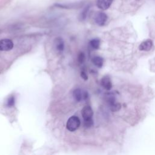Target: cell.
Masks as SVG:
<instances>
[{
	"mask_svg": "<svg viewBox=\"0 0 155 155\" xmlns=\"http://www.w3.org/2000/svg\"><path fill=\"white\" fill-rule=\"evenodd\" d=\"M81 121L79 118L76 116H73L68 119L66 124V127L68 130L70 131H74L79 127Z\"/></svg>",
	"mask_w": 155,
	"mask_h": 155,
	"instance_id": "1",
	"label": "cell"
},
{
	"mask_svg": "<svg viewBox=\"0 0 155 155\" xmlns=\"http://www.w3.org/2000/svg\"><path fill=\"white\" fill-rule=\"evenodd\" d=\"M14 44L9 39H2L0 40V51H9L13 48Z\"/></svg>",
	"mask_w": 155,
	"mask_h": 155,
	"instance_id": "2",
	"label": "cell"
},
{
	"mask_svg": "<svg viewBox=\"0 0 155 155\" xmlns=\"http://www.w3.org/2000/svg\"><path fill=\"white\" fill-rule=\"evenodd\" d=\"M73 96L75 101L80 102L82 100H85L88 97V93L85 91L82 92L79 88H76L73 92Z\"/></svg>",
	"mask_w": 155,
	"mask_h": 155,
	"instance_id": "3",
	"label": "cell"
},
{
	"mask_svg": "<svg viewBox=\"0 0 155 155\" xmlns=\"http://www.w3.org/2000/svg\"><path fill=\"white\" fill-rule=\"evenodd\" d=\"M107 20V15L104 12H98L94 16L95 22L100 26L104 25Z\"/></svg>",
	"mask_w": 155,
	"mask_h": 155,
	"instance_id": "4",
	"label": "cell"
},
{
	"mask_svg": "<svg viewBox=\"0 0 155 155\" xmlns=\"http://www.w3.org/2000/svg\"><path fill=\"white\" fill-rule=\"evenodd\" d=\"M81 114L84 119V120H88V119H92V116L93 115V111L90 106L87 105V106H85L82 109Z\"/></svg>",
	"mask_w": 155,
	"mask_h": 155,
	"instance_id": "5",
	"label": "cell"
},
{
	"mask_svg": "<svg viewBox=\"0 0 155 155\" xmlns=\"http://www.w3.org/2000/svg\"><path fill=\"white\" fill-rule=\"evenodd\" d=\"M112 2L113 0H97L96 5L99 8L105 10L110 7Z\"/></svg>",
	"mask_w": 155,
	"mask_h": 155,
	"instance_id": "6",
	"label": "cell"
},
{
	"mask_svg": "<svg viewBox=\"0 0 155 155\" xmlns=\"http://www.w3.org/2000/svg\"><path fill=\"white\" fill-rule=\"evenodd\" d=\"M153 46V41L151 39H146L142 42L139 46V49L141 51H149L151 50Z\"/></svg>",
	"mask_w": 155,
	"mask_h": 155,
	"instance_id": "7",
	"label": "cell"
},
{
	"mask_svg": "<svg viewBox=\"0 0 155 155\" xmlns=\"http://www.w3.org/2000/svg\"><path fill=\"white\" fill-rule=\"evenodd\" d=\"M101 84L102 87L107 90H110L111 87H112V83L110 78L108 76H104L101 81Z\"/></svg>",
	"mask_w": 155,
	"mask_h": 155,
	"instance_id": "8",
	"label": "cell"
},
{
	"mask_svg": "<svg viewBox=\"0 0 155 155\" xmlns=\"http://www.w3.org/2000/svg\"><path fill=\"white\" fill-rule=\"evenodd\" d=\"M54 47L57 51H63L64 49V42L63 39L60 37L56 38L54 41Z\"/></svg>",
	"mask_w": 155,
	"mask_h": 155,
	"instance_id": "9",
	"label": "cell"
},
{
	"mask_svg": "<svg viewBox=\"0 0 155 155\" xmlns=\"http://www.w3.org/2000/svg\"><path fill=\"white\" fill-rule=\"evenodd\" d=\"M91 61H92L93 64L98 68H101L104 64L103 58L102 57L98 56L93 57L91 59Z\"/></svg>",
	"mask_w": 155,
	"mask_h": 155,
	"instance_id": "10",
	"label": "cell"
},
{
	"mask_svg": "<svg viewBox=\"0 0 155 155\" xmlns=\"http://www.w3.org/2000/svg\"><path fill=\"white\" fill-rule=\"evenodd\" d=\"M90 44L93 48L98 49L100 46V41L99 39H97V38L93 39L90 41Z\"/></svg>",
	"mask_w": 155,
	"mask_h": 155,
	"instance_id": "11",
	"label": "cell"
},
{
	"mask_svg": "<svg viewBox=\"0 0 155 155\" xmlns=\"http://www.w3.org/2000/svg\"><path fill=\"white\" fill-rule=\"evenodd\" d=\"M88 10H89V6H87V7H85L84 9L82 11V12L81 13V15H80V16H79L80 19H81V21H83V20H84V19L86 18Z\"/></svg>",
	"mask_w": 155,
	"mask_h": 155,
	"instance_id": "12",
	"label": "cell"
},
{
	"mask_svg": "<svg viewBox=\"0 0 155 155\" xmlns=\"http://www.w3.org/2000/svg\"><path fill=\"white\" fill-rule=\"evenodd\" d=\"M120 107H121L120 104L117 102H115L114 104H113V105H111V106H110V110L112 111H117L120 109Z\"/></svg>",
	"mask_w": 155,
	"mask_h": 155,
	"instance_id": "13",
	"label": "cell"
},
{
	"mask_svg": "<svg viewBox=\"0 0 155 155\" xmlns=\"http://www.w3.org/2000/svg\"><path fill=\"white\" fill-rule=\"evenodd\" d=\"M15 97L13 96H11L10 97H9L7 101V105L8 107H12L15 105Z\"/></svg>",
	"mask_w": 155,
	"mask_h": 155,
	"instance_id": "14",
	"label": "cell"
},
{
	"mask_svg": "<svg viewBox=\"0 0 155 155\" xmlns=\"http://www.w3.org/2000/svg\"><path fill=\"white\" fill-rule=\"evenodd\" d=\"M84 126H85L86 128H90V127H91L93 125V119H88V120H85L84 121Z\"/></svg>",
	"mask_w": 155,
	"mask_h": 155,
	"instance_id": "15",
	"label": "cell"
},
{
	"mask_svg": "<svg viewBox=\"0 0 155 155\" xmlns=\"http://www.w3.org/2000/svg\"><path fill=\"white\" fill-rule=\"evenodd\" d=\"M78 61L79 63H83L84 60H85V54L84 53L81 52L78 54Z\"/></svg>",
	"mask_w": 155,
	"mask_h": 155,
	"instance_id": "16",
	"label": "cell"
},
{
	"mask_svg": "<svg viewBox=\"0 0 155 155\" xmlns=\"http://www.w3.org/2000/svg\"><path fill=\"white\" fill-rule=\"evenodd\" d=\"M81 78H82L83 79H84V80H85V81L88 79V76H87L86 72H85L84 71H82L81 72Z\"/></svg>",
	"mask_w": 155,
	"mask_h": 155,
	"instance_id": "17",
	"label": "cell"
}]
</instances>
